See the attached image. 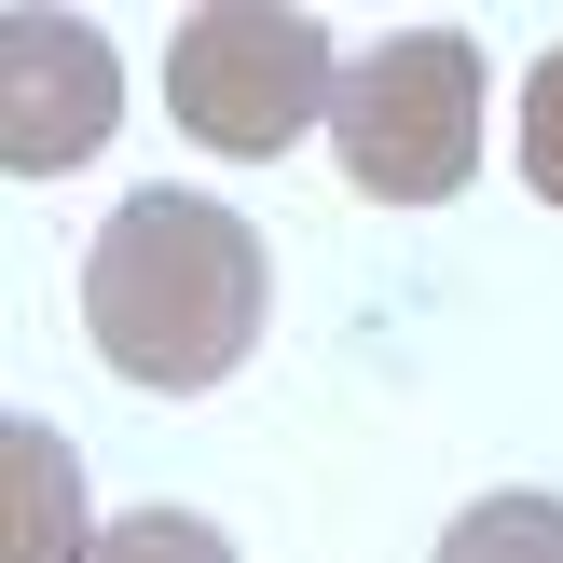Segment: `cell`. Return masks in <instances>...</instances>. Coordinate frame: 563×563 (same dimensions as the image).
Here are the masks:
<instances>
[{
	"label": "cell",
	"instance_id": "obj_1",
	"mask_svg": "<svg viewBox=\"0 0 563 563\" xmlns=\"http://www.w3.org/2000/svg\"><path fill=\"white\" fill-rule=\"evenodd\" d=\"M262 234H247L220 192H137V207L97 220L82 247V330L124 385L152 399H207V385L247 372L262 344Z\"/></svg>",
	"mask_w": 563,
	"mask_h": 563
},
{
	"label": "cell",
	"instance_id": "obj_2",
	"mask_svg": "<svg viewBox=\"0 0 563 563\" xmlns=\"http://www.w3.org/2000/svg\"><path fill=\"white\" fill-rule=\"evenodd\" d=\"M330 97H344V69H330V27L302 14V0H207V14L165 42V110H179L192 152L275 165Z\"/></svg>",
	"mask_w": 563,
	"mask_h": 563
},
{
	"label": "cell",
	"instance_id": "obj_3",
	"mask_svg": "<svg viewBox=\"0 0 563 563\" xmlns=\"http://www.w3.org/2000/svg\"><path fill=\"white\" fill-rule=\"evenodd\" d=\"M330 152H344V179L385 192V207L467 192V165H482V42H467V27H399V42H372L344 69V97H330Z\"/></svg>",
	"mask_w": 563,
	"mask_h": 563
},
{
	"label": "cell",
	"instance_id": "obj_4",
	"mask_svg": "<svg viewBox=\"0 0 563 563\" xmlns=\"http://www.w3.org/2000/svg\"><path fill=\"white\" fill-rule=\"evenodd\" d=\"M110 124H124V69H110V42L82 14H0V165L14 179H69V165L110 152Z\"/></svg>",
	"mask_w": 563,
	"mask_h": 563
},
{
	"label": "cell",
	"instance_id": "obj_5",
	"mask_svg": "<svg viewBox=\"0 0 563 563\" xmlns=\"http://www.w3.org/2000/svg\"><path fill=\"white\" fill-rule=\"evenodd\" d=\"M0 563H97V537H82V454L42 412L0 427Z\"/></svg>",
	"mask_w": 563,
	"mask_h": 563
},
{
	"label": "cell",
	"instance_id": "obj_6",
	"mask_svg": "<svg viewBox=\"0 0 563 563\" xmlns=\"http://www.w3.org/2000/svg\"><path fill=\"white\" fill-rule=\"evenodd\" d=\"M440 563H563V495H482L440 537Z\"/></svg>",
	"mask_w": 563,
	"mask_h": 563
},
{
	"label": "cell",
	"instance_id": "obj_7",
	"mask_svg": "<svg viewBox=\"0 0 563 563\" xmlns=\"http://www.w3.org/2000/svg\"><path fill=\"white\" fill-rule=\"evenodd\" d=\"M97 563H234L220 550V522H192V509H137V522H110Z\"/></svg>",
	"mask_w": 563,
	"mask_h": 563
},
{
	"label": "cell",
	"instance_id": "obj_8",
	"mask_svg": "<svg viewBox=\"0 0 563 563\" xmlns=\"http://www.w3.org/2000/svg\"><path fill=\"white\" fill-rule=\"evenodd\" d=\"M522 179L563 207V42L537 55V82H522Z\"/></svg>",
	"mask_w": 563,
	"mask_h": 563
}]
</instances>
